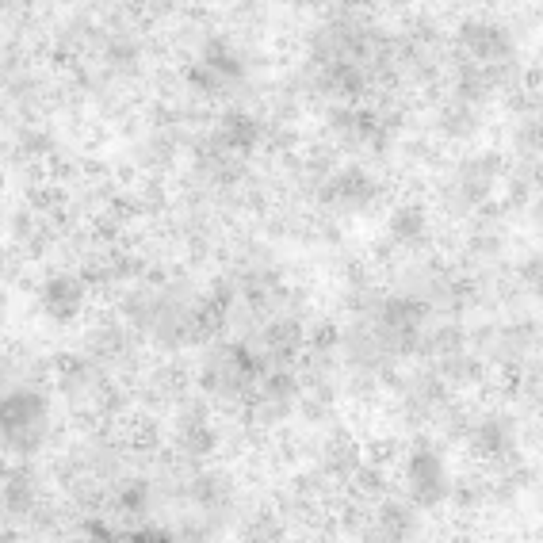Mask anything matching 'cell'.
Masks as SVG:
<instances>
[{
  "mask_svg": "<svg viewBox=\"0 0 543 543\" xmlns=\"http://www.w3.org/2000/svg\"><path fill=\"white\" fill-rule=\"evenodd\" d=\"M524 27L494 8H471L448 23V54L452 62L478 69H498L521 62Z\"/></svg>",
  "mask_w": 543,
  "mask_h": 543,
  "instance_id": "6da1fadb",
  "label": "cell"
},
{
  "mask_svg": "<svg viewBox=\"0 0 543 543\" xmlns=\"http://www.w3.org/2000/svg\"><path fill=\"white\" fill-rule=\"evenodd\" d=\"M505 180V157L494 150H471L463 153L452 169V180H448V199L471 211V207H482L486 199L494 196Z\"/></svg>",
  "mask_w": 543,
  "mask_h": 543,
  "instance_id": "7a4b0ae2",
  "label": "cell"
},
{
  "mask_svg": "<svg viewBox=\"0 0 543 543\" xmlns=\"http://www.w3.org/2000/svg\"><path fill=\"white\" fill-rule=\"evenodd\" d=\"M85 303H88V283L85 276H77V272H54V276H46L43 287H39V306H43L46 318H54V322H73V318H81V314H85Z\"/></svg>",
  "mask_w": 543,
  "mask_h": 543,
  "instance_id": "3957f363",
  "label": "cell"
},
{
  "mask_svg": "<svg viewBox=\"0 0 543 543\" xmlns=\"http://www.w3.org/2000/svg\"><path fill=\"white\" fill-rule=\"evenodd\" d=\"M410 494L421 505H436V501L448 494V471L440 456L433 452H413L410 456Z\"/></svg>",
  "mask_w": 543,
  "mask_h": 543,
  "instance_id": "277c9868",
  "label": "cell"
},
{
  "mask_svg": "<svg viewBox=\"0 0 543 543\" xmlns=\"http://www.w3.org/2000/svg\"><path fill=\"white\" fill-rule=\"evenodd\" d=\"M387 234L398 245H421L429 238V211L421 203H398L387 215Z\"/></svg>",
  "mask_w": 543,
  "mask_h": 543,
  "instance_id": "5b68a950",
  "label": "cell"
},
{
  "mask_svg": "<svg viewBox=\"0 0 543 543\" xmlns=\"http://www.w3.org/2000/svg\"><path fill=\"white\" fill-rule=\"evenodd\" d=\"M31 501H35V486H31V482H27L23 475L12 478V482H8V505H12L16 513H23Z\"/></svg>",
  "mask_w": 543,
  "mask_h": 543,
  "instance_id": "8992f818",
  "label": "cell"
},
{
  "mask_svg": "<svg viewBox=\"0 0 543 543\" xmlns=\"http://www.w3.org/2000/svg\"><path fill=\"white\" fill-rule=\"evenodd\" d=\"M0 543H20V540H16L12 532H4V536H0Z\"/></svg>",
  "mask_w": 543,
  "mask_h": 543,
  "instance_id": "52a82bcc",
  "label": "cell"
}]
</instances>
